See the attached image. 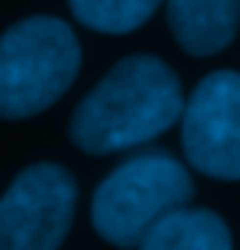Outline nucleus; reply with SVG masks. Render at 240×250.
Here are the masks:
<instances>
[{"label":"nucleus","mask_w":240,"mask_h":250,"mask_svg":"<svg viewBox=\"0 0 240 250\" xmlns=\"http://www.w3.org/2000/svg\"><path fill=\"white\" fill-rule=\"evenodd\" d=\"M184 113L177 71L159 57H124L81 99L71 116V141L89 155L127 152L159 138Z\"/></svg>","instance_id":"nucleus-1"},{"label":"nucleus","mask_w":240,"mask_h":250,"mask_svg":"<svg viewBox=\"0 0 240 250\" xmlns=\"http://www.w3.org/2000/svg\"><path fill=\"white\" fill-rule=\"evenodd\" d=\"M81 46L60 18H25L0 36V116L25 120L74 85Z\"/></svg>","instance_id":"nucleus-2"},{"label":"nucleus","mask_w":240,"mask_h":250,"mask_svg":"<svg viewBox=\"0 0 240 250\" xmlns=\"http://www.w3.org/2000/svg\"><path fill=\"white\" fill-rule=\"evenodd\" d=\"M191 194V173L173 155H134L99 183L92 197V226L113 247H138L159 219L177 208H187Z\"/></svg>","instance_id":"nucleus-3"},{"label":"nucleus","mask_w":240,"mask_h":250,"mask_svg":"<svg viewBox=\"0 0 240 250\" xmlns=\"http://www.w3.org/2000/svg\"><path fill=\"white\" fill-rule=\"evenodd\" d=\"M74 176L57 162H36L0 197V250H60L74 219Z\"/></svg>","instance_id":"nucleus-4"},{"label":"nucleus","mask_w":240,"mask_h":250,"mask_svg":"<svg viewBox=\"0 0 240 250\" xmlns=\"http://www.w3.org/2000/svg\"><path fill=\"white\" fill-rule=\"evenodd\" d=\"M184 155L198 173L216 180H240V74L212 71L180 113Z\"/></svg>","instance_id":"nucleus-5"},{"label":"nucleus","mask_w":240,"mask_h":250,"mask_svg":"<svg viewBox=\"0 0 240 250\" xmlns=\"http://www.w3.org/2000/svg\"><path fill=\"white\" fill-rule=\"evenodd\" d=\"M173 39L191 57H212L226 49L240 25V0H166Z\"/></svg>","instance_id":"nucleus-6"},{"label":"nucleus","mask_w":240,"mask_h":250,"mask_svg":"<svg viewBox=\"0 0 240 250\" xmlns=\"http://www.w3.org/2000/svg\"><path fill=\"white\" fill-rule=\"evenodd\" d=\"M138 250H233V240L216 211L177 208L145 232Z\"/></svg>","instance_id":"nucleus-7"},{"label":"nucleus","mask_w":240,"mask_h":250,"mask_svg":"<svg viewBox=\"0 0 240 250\" xmlns=\"http://www.w3.org/2000/svg\"><path fill=\"white\" fill-rule=\"evenodd\" d=\"M159 4L163 0H71V11L92 32L124 36V32L142 28L159 11Z\"/></svg>","instance_id":"nucleus-8"}]
</instances>
